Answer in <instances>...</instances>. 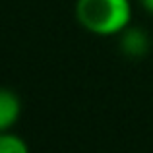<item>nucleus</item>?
Returning <instances> with one entry per match:
<instances>
[{"instance_id": "f257e3e1", "label": "nucleus", "mask_w": 153, "mask_h": 153, "mask_svg": "<svg viewBox=\"0 0 153 153\" xmlns=\"http://www.w3.org/2000/svg\"><path fill=\"white\" fill-rule=\"evenodd\" d=\"M76 18L89 33L120 35L132 19L130 0H78Z\"/></svg>"}, {"instance_id": "f03ea898", "label": "nucleus", "mask_w": 153, "mask_h": 153, "mask_svg": "<svg viewBox=\"0 0 153 153\" xmlns=\"http://www.w3.org/2000/svg\"><path fill=\"white\" fill-rule=\"evenodd\" d=\"M120 51L130 58H143L149 51V37L143 29L130 27L120 33Z\"/></svg>"}, {"instance_id": "39448f33", "label": "nucleus", "mask_w": 153, "mask_h": 153, "mask_svg": "<svg viewBox=\"0 0 153 153\" xmlns=\"http://www.w3.org/2000/svg\"><path fill=\"white\" fill-rule=\"evenodd\" d=\"M142 4H143V8H146L149 14H153V0H142Z\"/></svg>"}, {"instance_id": "20e7f679", "label": "nucleus", "mask_w": 153, "mask_h": 153, "mask_svg": "<svg viewBox=\"0 0 153 153\" xmlns=\"http://www.w3.org/2000/svg\"><path fill=\"white\" fill-rule=\"evenodd\" d=\"M0 153H29V149L19 136L10 134V132H0Z\"/></svg>"}, {"instance_id": "7ed1b4c3", "label": "nucleus", "mask_w": 153, "mask_h": 153, "mask_svg": "<svg viewBox=\"0 0 153 153\" xmlns=\"http://www.w3.org/2000/svg\"><path fill=\"white\" fill-rule=\"evenodd\" d=\"M22 101L18 93L8 87H0V132H8L19 118Z\"/></svg>"}]
</instances>
